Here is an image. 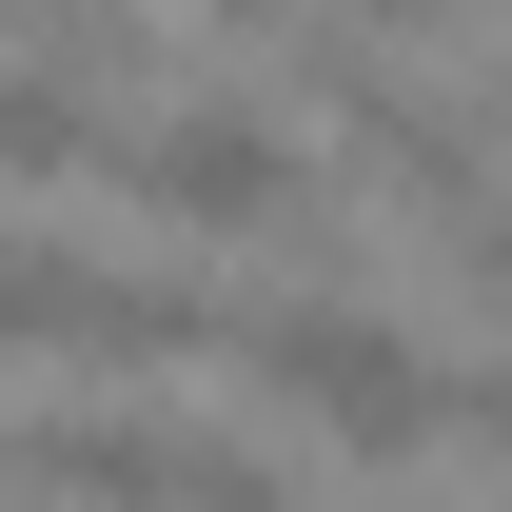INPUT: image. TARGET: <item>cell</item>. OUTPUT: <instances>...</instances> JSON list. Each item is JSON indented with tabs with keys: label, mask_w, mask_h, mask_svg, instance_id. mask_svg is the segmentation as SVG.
Segmentation results:
<instances>
[{
	"label": "cell",
	"mask_w": 512,
	"mask_h": 512,
	"mask_svg": "<svg viewBox=\"0 0 512 512\" xmlns=\"http://www.w3.org/2000/svg\"><path fill=\"white\" fill-rule=\"evenodd\" d=\"M0 355H79V375H197V355H237L217 296L178 276H99L60 237H0Z\"/></svg>",
	"instance_id": "2"
},
{
	"label": "cell",
	"mask_w": 512,
	"mask_h": 512,
	"mask_svg": "<svg viewBox=\"0 0 512 512\" xmlns=\"http://www.w3.org/2000/svg\"><path fill=\"white\" fill-rule=\"evenodd\" d=\"M335 20H355V40H394V20H453V0H335Z\"/></svg>",
	"instance_id": "8"
},
{
	"label": "cell",
	"mask_w": 512,
	"mask_h": 512,
	"mask_svg": "<svg viewBox=\"0 0 512 512\" xmlns=\"http://www.w3.org/2000/svg\"><path fill=\"white\" fill-rule=\"evenodd\" d=\"M20 493H60V512H178V493H197V434H138V414H40V434H20Z\"/></svg>",
	"instance_id": "4"
},
{
	"label": "cell",
	"mask_w": 512,
	"mask_h": 512,
	"mask_svg": "<svg viewBox=\"0 0 512 512\" xmlns=\"http://www.w3.org/2000/svg\"><path fill=\"white\" fill-rule=\"evenodd\" d=\"M237 375H256V394H296L335 453H414V434L453 414V375L375 316V296H276V316H237Z\"/></svg>",
	"instance_id": "1"
},
{
	"label": "cell",
	"mask_w": 512,
	"mask_h": 512,
	"mask_svg": "<svg viewBox=\"0 0 512 512\" xmlns=\"http://www.w3.org/2000/svg\"><path fill=\"white\" fill-rule=\"evenodd\" d=\"M453 296H473V316H512V197H473V217H453Z\"/></svg>",
	"instance_id": "6"
},
{
	"label": "cell",
	"mask_w": 512,
	"mask_h": 512,
	"mask_svg": "<svg viewBox=\"0 0 512 512\" xmlns=\"http://www.w3.org/2000/svg\"><path fill=\"white\" fill-rule=\"evenodd\" d=\"M119 178L158 197V217H197V237H256V217H316V158H296V138L256 119V99H178V119L138 138Z\"/></svg>",
	"instance_id": "3"
},
{
	"label": "cell",
	"mask_w": 512,
	"mask_h": 512,
	"mask_svg": "<svg viewBox=\"0 0 512 512\" xmlns=\"http://www.w3.org/2000/svg\"><path fill=\"white\" fill-rule=\"evenodd\" d=\"M0 178H99V119H79L40 60H0Z\"/></svg>",
	"instance_id": "5"
},
{
	"label": "cell",
	"mask_w": 512,
	"mask_h": 512,
	"mask_svg": "<svg viewBox=\"0 0 512 512\" xmlns=\"http://www.w3.org/2000/svg\"><path fill=\"white\" fill-rule=\"evenodd\" d=\"M40 20H60V0H0V40H40Z\"/></svg>",
	"instance_id": "10"
},
{
	"label": "cell",
	"mask_w": 512,
	"mask_h": 512,
	"mask_svg": "<svg viewBox=\"0 0 512 512\" xmlns=\"http://www.w3.org/2000/svg\"><path fill=\"white\" fill-rule=\"evenodd\" d=\"M0 473H20V434H0Z\"/></svg>",
	"instance_id": "11"
},
{
	"label": "cell",
	"mask_w": 512,
	"mask_h": 512,
	"mask_svg": "<svg viewBox=\"0 0 512 512\" xmlns=\"http://www.w3.org/2000/svg\"><path fill=\"white\" fill-rule=\"evenodd\" d=\"M178 20H237V40H256V20H276V0H178Z\"/></svg>",
	"instance_id": "9"
},
{
	"label": "cell",
	"mask_w": 512,
	"mask_h": 512,
	"mask_svg": "<svg viewBox=\"0 0 512 512\" xmlns=\"http://www.w3.org/2000/svg\"><path fill=\"white\" fill-rule=\"evenodd\" d=\"M453 414H473V434L512 453V355H493V375H453Z\"/></svg>",
	"instance_id": "7"
}]
</instances>
